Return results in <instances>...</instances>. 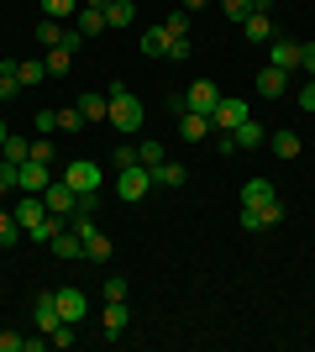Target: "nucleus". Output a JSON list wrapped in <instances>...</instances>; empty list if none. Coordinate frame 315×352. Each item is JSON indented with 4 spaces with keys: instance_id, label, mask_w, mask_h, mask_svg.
<instances>
[{
    "instance_id": "nucleus-1",
    "label": "nucleus",
    "mask_w": 315,
    "mask_h": 352,
    "mask_svg": "<svg viewBox=\"0 0 315 352\" xmlns=\"http://www.w3.org/2000/svg\"><path fill=\"white\" fill-rule=\"evenodd\" d=\"M284 221V200L273 190V179H247L242 184V232H268Z\"/></svg>"
},
{
    "instance_id": "nucleus-2",
    "label": "nucleus",
    "mask_w": 315,
    "mask_h": 352,
    "mask_svg": "<svg viewBox=\"0 0 315 352\" xmlns=\"http://www.w3.org/2000/svg\"><path fill=\"white\" fill-rule=\"evenodd\" d=\"M105 121H110L116 132H142V121H148V105L137 100L132 89L110 85V89H105Z\"/></svg>"
},
{
    "instance_id": "nucleus-3",
    "label": "nucleus",
    "mask_w": 315,
    "mask_h": 352,
    "mask_svg": "<svg viewBox=\"0 0 315 352\" xmlns=\"http://www.w3.org/2000/svg\"><path fill=\"white\" fill-rule=\"evenodd\" d=\"M152 195V168H121L116 174V200H126V206H137V200H148Z\"/></svg>"
},
{
    "instance_id": "nucleus-4",
    "label": "nucleus",
    "mask_w": 315,
    "mask_h": 352,
    "mask_svg": "<svg viewBox=\"0 0 315 352\" xmlns=\"http://www.w3.org/2000/svg\"><path fill=\"white\" fill-rule=\"evenodd\" d=\"M58 179H63L74 195H95V190H100V163H95V158H74Z\"/></svg>"
},
{
    "instance_id": "nucleus-5",
    "label": "nucleus",
    "mask_w": 315,
    "mask_h": 352,
    "mask_svg": "<svg viewBox=\"0 0 315 352\" xmlns=\"http://www.w3.org/2000/svg\"><path fill=\"white\" fill-rule=\"evenodd\" d=\"M247 116H253V111H247V100H237V95H221V100H215V111H210V126H221V132H237Z\"/></svg>"
},
{
    "instance_id": "nucleus-6",
    "label": "nucleus",
    "mask_w": 315,
    "mask_h": 352,
    "mask_svg": "<svg viewBox=\"0 0 315 352\" xmlns=\"http://www.w3.org/2000/svg\"><path fill=\"white\" fill-rule=\"evenodd\" d=\"M47 184H53V168H47V163H37V158L16 163V190L21 195H43Z\"/></svg>"
},
{
    "instance_id": "nucleus-7",
    "label": "nucleus",
    "mask_w": 315,
    "mask_h": 352,
    "mask_svg": "<svg viewBox=\"0 0 315 352\" xmlns=\"http://www.w3.org/2000/svg\"><path fill=\"white\" fill-rule=\"evenodd\" d=\"M300 58H305V43H294V37H273V43H268V63H273V69L294 74Z\"/></svg>"
},
{
    "instance_id": "nucleus-8",
    "label": "nucleus",
    "mask_w": 315,
    "mask_h": 352,
    "mask_svg": "<svg viewBox=\"0 0 315 352\" xmlns=\"http://www.w3.org/2000/svg\"><path fill=\"white\" fill-rule=\"evenodd\" d=\"M43 206L53 210V216H74V206H79V195L69 190V184H63V179H53V184H47V190H43Z\"/></svg>"
},
{
    "instance_id": "nucleus-9",
    "label": "nucleus",
    "mask_w": 315,
    "mask_h": 352,
    "mask_svg": "<svg viewBox=\"0 0 315 352\" xmlns=\"http://www.w3.org/2000/svg\"><path fill=\"white\" fill-rule=\"evenodd\" d=\"M184 100H189V111L210 116V111H215V100H221V85H210V79H195V85L184 89Z\"/></svg>"
},
{
    "instance_id": "nucleus-10",
    "label": "nucleus",
    "mask_w": 315,
    "mask_h": 352,
    "mask_svg": "<svg viewBox=\"0 0 315 352\" xmlns=\"http://www.w3.org/2000/svg\"><path fill=\"white\" fill-rule=\"evenodd\" d=\"M32 321H37V331H53V326L63 321V316H58V294H53V289L32 300Z\"/></svg>"
},
{
    "instance_id": "nucleus-11",
    "label": "nucleus",
    "mask_w": 315,
    "mask_h": 352,
    "mask_svg": "<svg viewBox=\"0 0 315 352\" xmlns=\"http://www.w3.org/2000/svg\"><path fill=\"white\" fill-rule=\"evenodd\" d=\"M53 294H58V316H63V321H84V316H90V300H84V294H79V289H53Z\"/></svg>"
},
{
    "instance_id": "nucleus-12",
    "label": "nucleus",
    "mask_w": 315,
    "mask_h": 352,
    "mask_svg": "<svg viewBox=\"0 0 315 352\" xmlns=\"http://www.w3.org/2000/svg\"><path fill=\"white\" fill-rule=\"evenodd\" d=\"M100 321H105V337L116 342L121 331L132 326V310H126V300H105V316H100Z\"/></svg>"
},
{
    "instance_id": "nucleus-13",
    "label": "nucleus",
    "mask_w": 315,
    "mask_h": 352,
    "mask_svg": "<svg viewBox=\"0 0 315 352\" xmlns=\"http://www.w3.org/2000/svg\"><path fill=\"white\" fill-rule=\"evenodd\" d=\"M168 43H174V32H168L163 21H158V27H148V32H142V43H137V47H142V58H163V53H168Z\"/></svg>"
},
{
    "instance_id": "nucleus-14",
    "label": "nucleus",
    "mask_w": 315,
    "mask_h": 352,
    "mask_svg": "<svg viewBox=\"0 0 315 352\" xmlns=\"http://www.w3.org/2000/svg\"><path fill=\"white\" fill-rule=\"evenodd\" d=\"M16 221H21V232H32V226H37V221L47 216V206H43V195H21V200H16V210H11Z\"/></svg>"
},
{
    "instance_id": "nucleus-15",
    "label": "nucleus",
    "mask_w": 315,
    "mask_h": 352,
    "mask_svg": "<svg viewBox=\"0 0 315 352\" xmlns=\"http://www.w3.org/2000/svg\"><path fill=\"white\" fill-rule=\"evenodd\" d=\"M210 132H215V126H210V116H200V111H184L179 116V137L184 142H205Z\"/></svg>"
},
{
    "instance_id": "nucleus-16",
    "label": "nucleus",
    "mask_w": 315,
    "mask_h": 352,
    "mask_svg": "<svg viewBox=\"0 0 315 352\" xmlns=\"http://www.w3.org/2000/svg\"><path fill=\"white\" fill-rule=\"evenodd\" d=\"M53 258H69V263H74V258H84V236H79L74 226H63V232L53 236Z\"/></svg>"
},
{
    "instance_id": "nucleus-17",
    "label": "nucleus",
    "mask_w": 315,
    "mask_h": 352,
    "mask_svg": "<svg viewBox=\"0 0 315 352\" xmlns=\"http://www.w3.org/2000/svg\"><path fill=\"white\" fill-rule=\"evenodd\" d=\"M184 179H189V168L174 158H163L158 168H152V184H163V190H184Z\"/></svg>"
},
{
    "instance_id": "nucleus-18",
    "label": "nucleus",
    "mask_w": 315,
    "mask_h": 352,
    "mask_svg": "<svg viewBox=\"0 0 315 352\" xmlns=\"http://www.w3.org/2000/svg\"><path fill=\"white\" fill-rule=\"evenodd\" d=\"M63 226H69V216H53V210H47V216L37 221V226H32L27 236H32V242H37V248H53V236H58Z\"/></svg>"
},
{
    "instance_id": "nucleus-19",
    "label": "nucleus",
    "mask_w": 315,
    "mask_h": 352,
    "mask_svg": "<svg viewBox=\"0 0 315 352\" xmlns=\"http://www.w3.org/2000/svg\"><path fill=\"white\" fill-rule=\"evenodd\" d=\"M74 27H79V37H84V43H90V37H100V32H110V27H105V11H95V6H79Z\"/></svg>"
},
{
    "instance_id": "nucleus-20",
    "label": "nucleus",
    "mask_w": 315,
    "mask_h": 352,
    "mask_svg": "<svg viewBox=\"0 0 315 352\" xmlns=\"http://www.w3.org/2000/svg\"><path fill=\"white\" fill-rule=\"evenodd\" d=\"M268 147H273V153H279V158H284V163H294V158H300V137H294V132H289V126H279V132H268Z\"/></svg>"
},
{
    "instance_id": "nucleus-21",
    "label": "nucleus",
    "mask_w": 315,
    "mask_h": 352,
    "mask_svg": "<svg viewBox=\"0 0 315 352\" xmlns=\"http://www.w3.org/2000/svg\"><path fill=\"white\" fill-rule=\"evenodd\" d=\"M132 21H137V0H110V6H105V27L110 32L132 27Z\"/></svg>"
},
{
    "instance_id": "nucleus-22",
    "label": "nucleus",
    "mask_w": 315,
    "mask_h": 352,
    "mask_svg": "<svg viewBox=\"0 0 315 352\" xmlns=\"http://www.w3.org/2000/svg\"><path fill=\"white\" fill-rule=\"evenodd\" d=\"M284 85H289V74H284V69H273V63L257 74V95H263V100H279V95H284Z\"/></svg>"
},
{
    "instance_id": "nucleus-23",
    "label": "nucleus",
    "mask_w": 315,
    "mask_h": 352,
    "mask_svg": "<svg viewBox=\"0 0 315 352\" xmlns=\"http://www.w3.org/2000/svg\"><path fill=\"white\" fill-rule=\"evenodd\" d=\"M231 137H237V147H242V153H253V147H263V142H268V126H257V121L247 116V121H242V126H237Z\"/></svg>"
},
{
    "instance_id": "nucleus-24",
    "label": "nucleus",
    "mask_w": 315,
    "mask_h": 352,
    "mask_svg": "<svg viewBox=\"0 0 315 352\" xmlns=\"http://www.w3.org/2000/svg\"><path fill=\"white\" fill-rule=\"evenodd\" d=\"M105 258H110V236L100 226H90L84 232V263H105Z\"/></svg>"
},
{
    "instance_id": "nucleus-25",
    "label": "nucleus",
    "mask_w": 315,
    "mask_h": 352,
    "mask_svg": "<svg viewBox=\"0 0 315 352\" xmlns=\"http://www.w3.org/2000/svg\"><path fill=\"white\" fill-rule=\"evenodd\" d=\"M242 37H247V43H273V21L263 11H253L247 21H242Z\"/></svg>"
},
{
    "instance_id": "nucleus-26",
    "label": "nucleus",
    "mask_w": 315,
    "mask_h": 352,
    "mask_svg": "<svg viewBox=\"0 0 315 352\" xmlns=\"http://www.w3.org/2000/svg\"><path fill=\"white\" fill-rule=\"evenodd\" d=\"M32 37H37V47H63V21H53V16H43Z\"/></svg>"
},
{
    "instance_id": "nucleus-27",
    "label": "nucleus",
    "mask_w": 315,
    "mask_h": 352,
    "mask_svg": "<svg viewBox=\"0 0 315 352\" xmlns=\"http://www.w3.org/2000/svg\"><path fill=\"white\" fill-rule=\"evenodd\" d=\"M27 153H32V137H21V132H11L0 142V158L5 163H27Z\"/></svg>"
},
{
    "instance_id": "nucleus-28",
    "label": "nucleus",
    "mask_w": 315,
    "mask_h": 352,
    "mask_svg": "<svg viewBox=\"0 0 315 352\" xmlns=\"http://www.w3.org/2000/svg\"><path fill=\"white\" fill-rule=\"evenodd\" d=\"M74 105L84 111V121H90V126H95V121H105V95H100V89H84Z\"/></svg>"
},
{
    "instance_id": "nucleus-29",
    "label": "nucleus",
    "mask_w": 315,
    "mask_h": 352,
    "mask_svg": "<svg viewBox=\"0 0 315 352\" xmlns=\"http://www.w3.org/2000/svg\"><path fill=\"white\" fill-rule=\"evenodd\" d=\"M37 6H43V16H53V21H74L84 0H37Z\"/></svg>"
},
{
    "instance_id": "nucleus-30",
    "label": "nucleus",
    "mask_w": 315,
    "mask_h": 352,
    "mask_svg": "<svg viewBox=\"0 0 315 352\" xmlns=\"http://www.w3.org/2000/svg\"><path fill=\"white\" fill-rule=\"evenodd\" d=\"M21 236H27V232H21V221H16L5 206H0V248H16Z\"/></svg>"
},
{
    "instance_id": "nucleus-31",
    "label": "nucleus",
    "mask_w": 315,
    "mask_h": 352,
    "mask_svg": "<svg viewBox=\"0 0 315 352\" xmlns=\"http://www.w3.org/2000/svg\"><path fill=\"white\" fill-rule=\"evenodd\" d=\"M47 74H53V79H63V74H69V63H74V47H47Z\"/></svg>"
},
{
    "instance_id": "nucleus-32",
    "label": "nucleus",
    "mask_w": 315,
    "mask_h": 352,
    "mask_svg": "<svg viewBox=\"0 0 315 352\" xmlns=\"http://www.w3.org/2000/svg\"><path fill=\"white\" fill-rule=\"evenodd\" d=\"M16 79H21V85H43V79H47V63L43 58H21V63H16Z\"/></svg>"
},
{
    "instance_id": "nucleus-33",
    "label": "nucleus",
    "mask_w": 315,
    "mask_h": 352,
    "mask_svg": "<svg viewBox=\"0 0 315 352\" xmlns=\"http://www.w3.org/2000/svg\"><path fill=\"white\" fill-rule=\"evenodd\" d=\"M16 95H21V79H16V63L5 58L0 63V100H16Z\"/></svg>"
},
{
    "instance_id": "nucleus-34",
    "label": "nucleus",
    "mask_w": 315,
    "mask_h": 352,
    "mask_svg": "<svg viewBox=\"0 0 315 352\" xmlns=\"http://www.w3.org/2000/svg\"><path fill=\"white\" fill-rule=\"evenodd\" d=\"M84 126H90V121H84L79 105H63V111H58V132H84Z\"/></svg>"
},
{
    "instance_id": "nucleus-35",
    "label": "nucleus",
    "mask_w": 315,
    "mask_h": 352,
    "mask_svg": "<svg viewBox=\"0 0 315 352\" xmlns=\"http://www.w3.org/2000/svg\"><path fill=\"white\" fill-rule=\"evenodd\" d=\"M137 163H142V168H158V163H163V142H137Z\"/></svg>"
},
{
    "instance_id": "nucleus-36",
    "label": "nucleus",
    "mask_w": 315,
    "mask_h": 352,
    "mask_svg": "<svg viewBox=\"0 0 315 352\" xmlns=\"http://www.w3.org/2000/svg\"><path fill=\"white\" fill-rule=\"evenodd\" d=\"M221 11H226V21H231V27H242V21L253 16V0H221Z\"/></svg>"
},
{
    "instance_id": "nucleus-37",
    "label": "nucleus",
    "mask_w": 315,
    "mask_h": 352,
    "mask_svg": "<svg viewBox=\"0 0 315 352\" xmlns=\"http://www.w3.org/2000/svg\"><path fill=\"white\" fill-rule=\"evenodd\" d=\"M32 132H37V137H53V132H58V111H37V116H32Z\"/></svg>"
},
{
    "instance_id": "nucleus-38",
    "label": "nucleus",
    "mask_w": 315,
    "mask_h": 352,
    "mask_svg": "<svg viewBox=\"0 0 315 352\" xmlns=\"http://www.w3.org/2000/svg\"><path fill=\"white\" fill-rule=\"evenodd\" d=\"M27 158H37V163H53V158H58L53 137H32V153H27Z\"/></svg>"
},
{
    "instance_id": "nucleus-39",
    "label": "nucleus",
    "mask_w": 315,
    "mask_h": 352,
    "mask_svg": "<svg viewBox=\"0 0 315 352\" xmlns=\"http://www.w3.org/2000/svg\"><path fill=\"white\" fill-rule=\"evenodd\" d=\"M174 37H189V11H168V21H163Z\"/></svg>"
},
{
    "instance_id": "nucleus-40",
    "label": "nucleus",
    "mask_w": 315,
    "mask_h": 352,
    "mask_svg": "<svg viewBox=\"0 0 315 352\" xmlns=\"http://www.w3.org/2000/svg\"><path fill=\"white\" fill-rule=\"evenodd\" d=\"M0 195H16V163L0 158Z\"/></svg>"
},
{
    "instance_id": "nucleus-41",
    "label": "nucleus",
    "mask_w": 315,
    "mask_h": 352,
    "mask_svg": "<svg viewBox=\"0 0 315 352\" xmlns=\"http://www.w3.org/2000/svg\"><path fill=\"white\" fill-rule=\"evenodd\" d=\"M100 294H105V300H126V279H121V274H110Z\"/></svg>"
},
{
    "instance_id": "nucleus-42",
    "label": "nucleus",
    "mask_w": 315,
    "mask_h": 352,
    "mask_svg": "<svg viewBox=\"0 0 315 352\" xmlns=\"http://www.w3.org/2000/svg\"><path fill=\"white\" fill-rule=\"evenodd\" d=\"M163 58L184 63V58H189V37H174V43H168V53H163Z\"/></svg>"
},
{
    "instance_id": "nucleus-43",
    "label": "nucleus",
    "mask_w": 315,
    "mask_h": 352,
    "mask_svg": "<svg viewBox=\"0 0 315 352\" xmlns=\"http://www.w3.org/2000/svg\"><path fill=\"white\" fill-rule=\"evenodd\" d=\"M110 163H116V174H121V168H137V147H116V158H110Z\"/></svg>"
},
{
    "instance_id": "nucleus-44",
    "label": "nucleus",
    "mask_w": 315,
    "mask_h": 352,
    "mask_svg": "<svg viewBox=\"0 0 315 352\" xmlns=\"http://www.w3.org/2000/svg\"><path fill=\"white\" fill-rule=\"evenodd\" d=\"M0 352H27V337H16V331H0Z\"/></svg>"
},
{
    "instance_id": "nucleus-45",
    "label": "nucleus",
    "mask_w": 315,
    "mask_h": 352,
    "mask_svg": "<svg viewBox=\"0 0 315 352\" xmlns=\"http://www.w3.org/2000/svg\"><path fill=\"white\" fill-rule=\"evenodd\" d=\"M168 111H174V116H184V111H189V100H184V89H168Z\"/></svg>"
},
{
    "instance_id": "nucleus-46",
    "label": "nucleus",
    "mask_w": 315,
    "mask_h": 352,
    "mask_svg": "<svg viewBox=\"0 0 315 352\" xmlns=\"http://www.w3.org/2000/svg\"><path fill=\"white\" fill-rule=\"evenodd\" d=\"M300 111H310V116H315V79L300 89Z\"/></svg>"
},
{
    "instance_id": "nucleus-47",
    "label": "nucleus",
    "mask_w": 315,
    "mask_h": 352,
    "mask_svg": "<svg viewBox=\"0 0 315 352\" xmlns=\"http://www.w3.org/2000/svg\"><path fill=\"white\" fill-rule=\"evenodd\" d=\"M215 153H226V158H231V153H237V137L221 132V137H215Z\"/></svg>"
},
{
    "instance_id": "nucleus-48",
    "label": "nucleus",
    "mask_w": 315,
    "mask_h": 352,
    "mask_svg": "<svg viewBox=\"0 0 315 352\" xmlns=\"http://www.w3.org/2000/svg\"><path fill=\"white\" fill-rule=\"evenodd\" d=\"M300 69H305V74L315 79V43H305V58H300Z\"/></svg>"
},
{
    "instance_id": "nucleus-49",
    "label": "nucleus",
    "mask_w": 315,
    "mask_h": 352,
    "mask_svg": "<svg viewBox=\"0 0 315 352\" xmlns=\"http://www.w3.org/2000/svg\"><path fill=\"white\" fill-rule=\"evenodd\" d=\"M205 6H210V0H179V11H189V16H195V11H205Z\"/></svg>"
},
{
    "instance_id": "nucleus-50",
    "label": "nucleus",
    "mask_w": 315,
    "mask_h": 352,
    "mask_svg": "<svg viewBox=\"0 0 315 352\" xmlns=\"http://www.w3.org/2000/svg\"><path fill=\"white\" fill-rule=\"evenodd\" d=\"M84 6H95V11H105V6H110V0H84Z\"/></svg>"
},
{
    "instance_id": "nucleus-51",
    "label": "nucleus",
    "mask_w": 315,
    "mask_h": 352,
    "mask_svg": "<svg viewBox=\"0 0 315 352\" xmlns=\"http://www.w3.org/2000/svg\"><path fill=\"white\" fill-rule=\"evenodd\" d=\"M5 137H11V126H5V121H0V142H5Z\"/></svg>"
}]
</instances>
